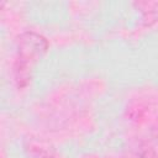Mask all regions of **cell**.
<instances>
[{
    "label": "cell",
    "instance_id": "obj_1",
    "mask_svg": "<svg viewBox=\"0 0 158 158\" xmlns=\"http://www.w3.org/2000/svg\"><path fill=\"white\" fill-rule=\"evenodd\" d=\"M48 48L44 37L36 32H25L19 37L17 53L14 64V77L19 86H25L31 78V68Z\"/></svg>",
    "mask_w": 158,
    "mask_h": 158
},
{
    "label": "cell",
    "instance_id": "obj_2",
    "mask_svg": "<svg viewBox=\"0 0 158 158\" xmlns=\"http://www.w3.org/2000/svg\"><path fill=\"white\" fill-rule=\"evenodd\" d=\"M127 116L136 127L158 135V98L148 96L133 100L127 107Z\"/></svg>",
    "mask_w": 158,
    "mask_h": 158
},
{
    "label": "cell",
    "instance_id": "obj_3",
    "mask_svg": "<svg viewBox=\"0 0 158 158\" xmlns=\"http://www.w3.org/2000/svg\"><path fill=\"white\" fill-rule=\"evenodd\" d=\"M121 158H158V149L151 141L137 138L125 148Z\"/></svg>",
    "mask_w": 158,
    "mask_h": 158
}]
</instances>
